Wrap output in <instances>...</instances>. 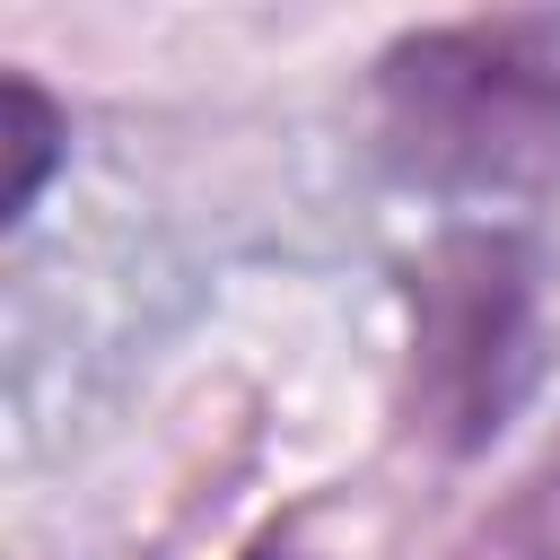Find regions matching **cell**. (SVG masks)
<instances>
[{
  "label": "cell",
  "instance_id": "277c9868",
  "mask_svg": "<svg viewBox=\"0 0 560 560\" xmlns=\"http://www.w3.org/2000/svg\"><path fill=\"white\" fill-rule=\"evenodd\" d=\"M52 149H61V114L44 105V88H35V79H9V219L44 192Z\"/></svg>",
  "mask_w": 560,
  "mask_h": 560
},
{
  "label": "cell",
  "instance_id": "6da1fadb",
  "mask_svg": "<svg viewBox=\"0 0 560 560\" xmlns=\"http://www.w3.org/2000/svg\"><path fill=\"white\" fill-rule=\"evenodd\" d=\"M385 158L438 192H534L560 175V18H455L376 61Z\"/></svg>",
  "mask_w": 560,
  "mask_h": 560
},
{
  "label": "cell",
  "instance_id": "7a4b0ae2",
  "mask_svg": "<svg viewBox=\"0 0 560 560\" xmlns=\"http://www.w3.org/2000/svg\"><path fill=\"white\" fill-rule=\"evenodd\" d=\"M534 385V262L516 236L464 228L411 262V420L472 455Z\"/></svg>",
  "mask_w": 560,
  "mask_h": 560
},
{
  "label": "cell",
  "instance_id": "3957f363",
  "mask_svg": "<svg viewBox=\"0 0 560 560\" xmlns=\"http://www.w3.org/2000/svg\"><path fill=\"white\" fill-rule=\"evenodd\" d=\"M446 560H560V455L534 464L525 481H508L464 534Z\"/></svg>",
  "mask_w": 560,
  "mask_h": 560
}]
</instances>
